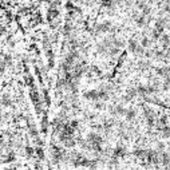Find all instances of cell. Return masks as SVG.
<instances>
[{
	"label": "cell",
	"instance_id": "1",
	"mask_svg": "<svg viewBox=\"0 0 170 170\" xmlns=\"http://www.w3.org/2000/svg\"><path fill=\"white\" fill-rule=\"evenodd\" d=\"M30 99L31 102L34 103L35 106V110H36V114L40 115L43 113V107H42V99H40V95H39V92L38 90L35 87H31V90H30Z\"/></svg>",
	"mask_w": 170,
	"mask_h": 170
},
{
	"label": "cell",
	"instance_id": "2",
	"mask_svg": "<svg viewBox=\"0 0 170 170\" xmlns=\"http://www.w3.org/2000/svg\"><path fill=\"white\" fill-rule=\"evenodd\" d=\"M129 50H130L131 52H134V54H135V55H137V54H138V55H139V54L144 52V47L139 46V44H138V43H137L134 39H131L130 42H129Z\"/></svg>",
	"mask_w": 170,
	"mask_h": 170
},
{
	"label": "cell",
	"instance_id": "3",
	"mask_svg": "<svg viewBox=\"0 0 170 170\" xmlns=\"http://www.w3.org/2000/svg\"><path fill=\"white\" fill-rule=\"evenodd\" d=\"M83 97L86 98V99H90V101H101L99 90H88L83 94Z\"/></svg>",
	"mask_w": 170,
	"mask_h": 170
},
{
	"label": "cell",
	"instance_id": "4",
	"mask_svg": "<svg viewBox=\"0 0 170 170\" xmlns=\"http://www.w3.org/2000/svg\"><path fill=\"white\" fill-rule=\"evenodd\" d=\"M113 28L110 21H103V23L97 26V32H109V31Z\"/></svg>",
	"mask_w": 170,
	"mask_h": 170
},
{
	"label": "cell",
	"instance_id": "5",
	"mask_svg": "<svg viewBox=\"0 0 170 170\" xmlns=\"http://www.w3.org/2000/svg\"><path fill=\"white\" fill-rule=\"evenodd\" d=\"M59 17V11H58L56 7H50L47 11V19L48 20H54V19H58Z\"/></svg>",
	"mask_w": 170,
	"mask_h": 170
},
{
	"label": "cell",
	"instance_id": "6",
	"mask_svg": "<svg viewBox=\"0 0 170 170\" xmlns=\"http://www.w3.org/2000/svg\"><path fill=\"white\" fill-rule=\"evenodd\" d=\"M42 133L43 134H47V131H48V118H47V114L44 113L43 114V118H42Z\"/></svg>",
	"mask_w": 170,
	"mask_h": 170
},
{
	"label": "cell",
	"instance_id": "7",
	"mask_svg": "<svg viewBox=\"0 0 170 170\" xmlns=\"http://www.w3.org/2000/svg\"><path fill=\"white\" fill-rule=\"evenodd\" d=\"M157 74L163 78H170V67H161L157 70Z\"/></svg>",
	"mask_w": 170,
	"mask_h": 170
},
{
	"label": "cell",
	"instance_id": "8",
	"mask_svg": "<svg viewBox=\"0 0 170 170\" xmlns=\"http://www.w3.org/2000/svg\"><path fill=\"white\" fill-rule=\"evenodd\" d=\"M125 155H126V149H125L123 146L115 147V150H114V157H115V158H118V157H125Z\"/></svg>",
	"mask_w": 170,
	"mask_h": 170
},
{
	"label": "cell",
	"instance_id": "9",
	"mask_svg": "<svg viewBox=\"0 0 170 170\" xmlns=\"http://www.w3.org/2000/svg\"><path fill=\"white\" fill-rule=\"evenodd\" d=\"M24 80H26L27 86H30V87H35L34 78H32V75H31L30 73H26V75H24Z\"/></svg>",
	"mask_w": 170,
	"mask_h": 170
},
{
	"label": "cell",
	"instance_id": "10",
	"mask_svg": "<svg viewBox=\"0 0 170 170\" xmlns=\"http://www.w3.org/2000/svg\"><path fill=\"white\" fill-rule=\"evenodd\" d=\"M125 115H126V119H127V120H133L134 118L137 117V113H135L134 110H126Z\"/></svg>",
	"mask_w": 170,
	"mask_h": 170
},
{
	"label": "cell",
	"instance_id": "11",
	"mask_svg": "<svg viewBox=\"0 0 170 170\" xmlns=\"http://www.w3.org/2000/svg\"><path fill=\"white\" fill-rule=\"evenodd\" d=\"M161 162L165 163V165H169L170 163V155L168 153H161Z\"/></svg>",
	"mask_w": 170,
	"mask_h": 170
},
{
	"label": "cell",
	"instance_id": "12",
	"mask_svg": "<svg viewBox=\"0 0 170 170\" xmlns=\"http://www.w3.org/2000/svg\"><path fill=\"white\" fill-rule=\"evenodd\" d=\"M43 97H44V102H46L47 106L51 105V99H50V94H48L47 88H43Z\"/></svg>",
	"mask_w": 170,
	"mask_h": 170
},
{
	"label": "cell",
	"instance_id": "13",
	"mask_svg": "<svg viewBox=\"0 0 170 170\" xmlns=\"http://www.w3.org/2000/svg\"><path fill=\"white\" fill-rule=\"evenodd\" d=\"M12 105V102H11V98L10 97H7L6 94L3 95V106L4 107H7V106H11Z\"/></svg>",
	"mask_w": 170,
	"mask_h": 170
},
{
	"label": "cell",
	"instance_id": "14",
	"mask_svg": "<svg viewBox=\"0 0 170 170\" xmlns=\"http://www.w3.org/2000/svg\"><path fill=\"white\" fill-rule=\"evenodd\" d=\"M36 155L40 158V159H43L44 158V153H43V150H42V147H38L36 149Z\"/></svg>",
	"mask_w": 170,
	"mask_h": 170
},
{
	"label": "cell",
	"instance_id": "15",
	"mask_svg": "<svg viewBox=\"0 0 170 170\" xmlns=\"http://www.w3.org/2000/svg\"><path fill=\"white\" fill-rule=\"evenodd\" d=\"M26 154L30 155V157H31V155H34V149H32V147L27 146V147H26Z\"/></svg>",
	"mask_w": 170,
	"mask_h": 170
},
{
	"label": "cell",
	"instance_id": "16",
	"mask_svg": "<svg viewBox=\"0 0 170 170\" xmlns=\"http://www.w3.org/2000/svg\"><path fill=\"white\" fill-rule=\"evenodd\" d=\"M149 44H150V40L147 39V38H144V39H142V44H141L142 47H147Z\"/></svg>",
	"mask_w": 170,
	"mask_h": 170
},
{
	"label": "cell",
	"instance_id": "17",
	"mask_svg": "<svg viewBox=\"0 0 170 170\" xmlns=\"http://www.w3.org/2000/svg\"><path fill=\"white\" fill-rule=\"evenodd\" d=\"M142 2H145V0H142Z\"/></svg>",
	"mask_w": 170,
	"mask_h": 170
}]
</instances>
